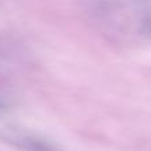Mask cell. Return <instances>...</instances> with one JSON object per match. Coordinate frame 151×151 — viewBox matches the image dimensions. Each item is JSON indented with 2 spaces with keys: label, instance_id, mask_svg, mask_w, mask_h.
<instances>
[{
  "label": "cell",
  "instance_id": "1",
  "mask_svg": "<svg viewBox=\"0 0 151 151\" xmlns=\"http://www.w3.org/2000/svg\"><path fill=\"white\" fill-rule=\"evenodd\" d=\"M88 4L94 20L114 36L151 35V0H88Z\"/></svg>",
  "mask_w": 151,
  "mask_h": 151
},
{
  "label": "cell",
  "instance_id": "3",
  "mask_svg": "<svg viewBox=\"0 0 151 151\" xmlns=\"http://www.w3.org/2000/svg\"><path fill=\"white\" fill-rule=\"evenodd\" d=\"M8 109V102L5 101V98L3 96H0V111H3V110Z\"/></svg>",
  "mask_w": 151,
  "mask_h": 151
},
{
  "label": "cell",
  "instance_id": "2",
  "mask_svg": "<svg viewBox=\"0 0 151 151\" xmlns=\"http://www.w3.org/2000/svg\"><path fill=\"white\" fill-rule=\"evenodd\" d=\"M0 142L16 151H61L48 138L19 126H1Z\"/></svg>",
  "mask_w": 151,
  "mask_h": 151
}]
</instances>
